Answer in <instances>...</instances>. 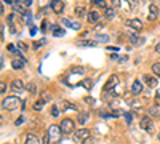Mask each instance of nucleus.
Masks as SVG:
<instances>
[{"mask_svg":"<svg viewBox=\"0 0 160 144\" xmlns=\"http://www.w3.org/2000/svg\"><path fill=\"white\" fill-rule=\"evenodd\" d=\"M51 115H53V117H58V115H59V109H58V106H53V107H51Z\"/></svg>","mask_w":160,"mask_h":144,"instance_id":"36","label":"nucleus"},{"mask_svg":"<svg viewBox=\"0 0 160 144\" xmlns=\"http://www.w3.org/2000/svg\"><path fill=\"white\" fill-rule=\"evenodd\" d=\"M21 123H23V117H19V119L14 122V125H21Z\"/></svg>","mask_w":160,"mask_h":144,"instance_id":"44","label":"nucleus"},{"mask_svg":"<svg viewBox=\"0 0 160 144\" xmlns=\"http://www.w3.org/2000/svg\"><path fill=\"white\" fill-rule=\"evenodd\" d=\"M85 101H87V103H93V104L96 103V101H94L93 98H85Z\"/></svg>","mask_w":160,"mask_h":144,"instance_id":"45","label":"nucleus"},{"mask_svg":"<svg viewBox=\"0 0 160 144\" xmlns=\"http://www.w3.org/2000/svg\"><path fill=\"white\" fill-rule=\"evenodd\" d=\"M154 50H155V53H160V43H157V45H155V48H154Z\"/></svg>","mask_w":160,"mask_h":144,"instance_id":"47","label":"nucleus"},{"mask_svg":"<svg viewBox=\"0 0 160 144\" xmlns=\"http://www.w3.org/2000/svg\"><path fill=\"white\" fill-rule=\"evenodd\" d=\"M59 128L63 131V134H70V133H75V123H74V120L70 119H63L61 120V123H59Z\"/></svg>","mask_w":160,"mask_h":144,"instance_id":"2","label":"nucleus"},{"mask_svg":"<svg viewBox=\"0 0 160 144\" xmlns=\"http://www.w3.org/2000/svg\"><path fill=\"white\" fill-rule=\"evenodd\" d=\"M63 104H64V106H63V107H64V110H69V109H70V110H75V109H77V107L74 106V104H70V106H69V103H67V101H64Z\"/></svg>","mask_w":160,"mask_h":144,"instance_id":"31","label":"nucleus"},{"mask_svg":"<svg viewBox=\"0 0 160 144\" xmlns=\"http://www.w3.org/2000/svg\"><path fill=\"white\" fill-rule=\"evenodd\" d=\"M24 144H40V141H38V138L35 136V134L27 133L24 138Z\"/></svg>","mask_w":160,"mask_h":144,"instance_id":"15","label":"nucleus"},{"mask_svg":"<svg viewBox=\"0 0 160 144\" xmlns=\"http://www.w3.org/2000/svg\"><path fill=\"white\" fill-rule=\"evenodd\" d=\"M46 29H48V21L43 19V21H42V26H40V31H42V32H46Z\"/></svg>","mask_w":160,"mask_h":144,"instance_id":"33","label":"nucleus"},{"mask_svg":"<svg viewBox=\"0 0 160 144\" xmlns=\"http://www.w3.org/2000/svg\"><path fill=\"white\" fill-rule=\"evenodd\" d=\"M11 67H13L14 71H19V69H23V67H24V59L14 58L13 61H11Z\"/></svg>","mask_w":160,"mask_h":144,"instance_id":"19","label":"nucleus"},{"mask_svg":"<svg viewBox=\"0 0 160 144\" xmlns=\"http://www.w3.org/2000/svg\"><path fill=\"white\" fill-rule=\"evenodd\" d=\"M107 50H111V51H118L117 47H107Z\"/></svg>","mask_w":160,"mask_h":144,"instance_id":"46","label":"nucleus"},{"mask_svg":"<svg viewBox=\"0 0 160 144\" xmlns=\"http://www.w3.org/2000/svg\"><path fill=\"white\" fill-rule=\"evenodd\" d=\"M64 34H66V31H64V29H61V27H58L55 32H53V35H55V37H63Z\"/></svg>","mask_w":160,"mask_h":144,"instance_id":"28","label":"nucleus"},{"mask_svg":"<svg viewBox=\"0 0 160 144\" xmlns=\"http://www.w3.org/2000/svg\"><path fill=\"white\" fill-rule=\"evenodd\" d=\"M139 127L143 128V130H146L147 133H154V123L152 120H150V117H143V119L139 120Z\"/></svg>","mask_w":160,"mask_h":144,"instance_id":"4","label":"nucleus"},{"mask_svg":"<svg viewBox=\"0 0 160 144\" xmlns=\"http://www.w3.org/2000/svg\"><path fill=\"white\" fill-rule=\"evenodd\" d=\"M23 3L26 5V8H27V7H31V5H32V2H31V0H24V2H23Z\"/></svg>","mask_w":160,"mask_h":144,"instance_id":"43","label":"nucleus"},{"mask_svg":"<svg viewBox=\"0 0 160 144\" xmlns=\"http://www.w3.org/2000/svg\"><path fill=\"white\" fill-rule=\"evenodd\" d=\"M141 91H143V83L139 80H135L131 85V93L133 95H141Z\"/></svg>","mask_w":160,"mask_h":144,"instance_id":"14","label":"nucleus"},{"mask_svg":"<svg viewBox=\"0 0 160 144\" xmlns=\"http://www.w3.org/2000/svg\"><path fill=\"white\" fill-rule=\"evenodd\" d=\"M91 3H93L94 7H99V8H109L106 0H91Z\"/></svg>","mask_w":160,"mask_h":144,"instance_id":"22","label":"nucleus"},{"mask_svg":"<svg viewBox=\"0 0 160 144\" xmlns=\"http://www.w3.org/2000/svg\"><path fill=\"white\" fill-rule=\"evenodd\" d=\"M123 117H125L126 123H131V120H133V114L131 112H123Z\"/></svg>","mask_w":160,"mask_h":144,"instance_id":"30","label":"nucleus"},{"mask_svg":"<svg viewBox=\"0 0 160 144\" xmlns=\"http://www.w3.org/2000/svg\"><path fill=\"white\" fill-rule=\"evenodd\" d=\"M50 8H51L56 14H61L64 10V2H61V0H53L51 3H50Z\"/></svg>","mask_w":160,"mask_h":144,"instance_id":"6","label":"nucleus"},{"mask_svg":"<svg viewBox=\"0 0 160 144\" xmlns=\"http://www.w3.org/2000/svg\"><path fill=\"white\" fill-rule=\"evenodd\" d=\"M117 83H118V75H111L104 85V90H114V86L117 85Z\"/></svg>","mask_w":160,"mask_h":144,"instance_id":"9","label":"nucleus"},{"mask_svg":"<svg viewBox=\"0 0 160 144\" xmlns=\"http://www.w3.org/2000/svg\"><path fill=\"white\" fill-rule=\"evenodd\" d=\"M26 90H27L29 93H32V95H35V93H37V91H35V90H37V86H35V83H32V82L26 85Z\"/></svg>","mask_w":160,"mask_h":144,"instance_id":"25","label":"nucleus"},{"mask_svg":"<svg viewBox=\"0 0 160 144\" xmlns=\"http://www.w3.org/2000/svg\"><path fill=\"white\" fill-rule=\"evenodd\" d=\"M63 24H64V26H69V27H70V26H72V21H69V19H63Z\"/></svg>","mask_w":160,"mask_h":144,"instance_id":"41","label":"nucleus"},{"mask_svg":"<svg viewBox=\"0 0 160 144\" xmlns=\"http://www.w3.org/2000/svg\"><path fill=\"white\" fill-rule=\"evenodd\" d=\"M74 13H75L79 18L88 16V11H87V8H85L83 5H77V7H75V10H74Z\"/></svg>","mask_w":160,"mask_h":144,"instance_id":"17","label":"nucleus"},{"mask_svg":"<svg viewBox=\"0 0 160 144\" xmlns=\"http://www.w3.org/2000/svg\"><path fill=\"white\" fill-rule=\"evenodd\" d=\"M11 91H14V93L24 91V83H23L21 79H14L13 82H11Z\"/></svg>","mask_w":160,"mask_h":144,"instance_id":"7","label":"nucleus"},{"mask_svg":"<svg viewBox=\"0 0 160 144\" xmlns=\"http://www.w3.org/2000/svg\"><path fill=\"white\" fill-rule=\"evenodd\" d=\"M70 72H72V74H83L85 69H83V67H74Z\"/></svg>","mask_w":160,"mask_h":144,"instance_id":"35","label":"nucleus"},{"mask_svg":"<svg viewBox=\"0 0 160 144\" xmlns=\"http://www.w3.org/2000/svg\"><path fill=\"white\" fill-rule=\"evenodd\" d=\"M48 136H50V139L51 141H59V138H61V134H63V131H61V128L58 127V125H50V128H48Z\"/></svg>","mask_w":160,"mask_h":144,"instance_id":"3","label":"nucleus"},{"mask_svg":"<svg viewBox=\"0 0 160 144\" xmlns=\"http://www.w3.org/2000/svg\"><path fill=\"white\" fill-rule=\"evenodd\" d=\"M144 82L147 83V86H157V79H154L152 75H144Z\"/></svg>","mask_w":160,"mask_h":144,"instance_id":"20","label":"nucleus"},{"mask_svg":"<svg viewBox=\"0 0 160 144\" xmlns=\"http://www.w3.org/2000/svg\"><path fill=\"white\" fill-rule=\"evenodd\" d=\"M75 138L79 141H85L90 138V130H87V128H80V130L75 131Z\"/></svg>","mask_w":160,"mask_h":144,"instance_id":"8","label":"nucleus"},{"mask_svg":"<svg viewBox=\"0 0 160 144\" xmlns=\"http://www.w3.org/2000/svg\"><path fill=\"white\" fill-rule=\"evenodd\" d=\"M19 104H21V101H19V98L18 96H7V98H3V101H2V107L7 110H14L19 107Z\"/></svg>","mask_w":160,"mask_h":144,"instance_id":"1","label":"nucleus"},{"mask_svg":"<svg viewBox=\"0 0 160 144\" xmlns=\"http://www.w3.org/2000/svg\"><path fill=\"white\" fill-rule=\"evenodd\" d=\"M157 138H159V141H160V131H159V134H157Z\"/></svg>","mask_w":160,"mask_h":144,"instance_id":"48","label":"nucleus"},{"mask_svg":"<svg viewBox=\"0 0 160 144\" xmlns=\"http://www.w3.org/2000/svg\"><path fill=\"white\" fill-rule=\"evenodd\" d=\"M87 120H88V114L85 112V114H80V115H79V119H77V122H79L80 125H83L85 122H87Z\"/></svg>","mask_w":160,"mask_h":144,"instance_id":"24","label":"nucleus"},{"mask_svg":"<svg viewBox=\"0 0 160 144\" xmlns=\"http://www.w3.org/2000/svg\"><path fill=\"white\" fill-rule=\"evenodd\" d=\"M72 29L79 31V29H80V23H74V21H72Z\"/></svg>","mask_w":160,"mask_h":144,"instance_id":"40","label":"nucleus"},{"mask_svg":"<svg viewBox=\"0 0 160 144\" xmlns=\"http://www.w3.org/2000/svg\"><path fill=\"white\" fill-rule=\"evenodd\" d=\"M50 98H51V96H50L48 93H42V99H45V101H50Z\"/></svg>","mask_w":160,"mask_h":144,"instance_id":"39","label":"nucleus"},{"mask_svg":"<svg viewBox=\"0 0 160 144\" xmlns=\"http://www.w3.org/2000/svg\"><path fill=\"white\" fill-rule=\"evenodd\" d=\"M125 24L128 26V27L135 29V31H141L143 29V21L138 19V18H133V19H126Z\"/></svg>","mask_w":160,"mask_h":144,"instance_id":"5","label":"nucleus"},{"mask_svg":"<svg viewBox=\"0 0 160 144\" xmlns=\"http://www.w3.org/2000/svg\"><path fill=\"white\" fill-rule=\"evenodd\" d=\"M21 18L26 21V23H31V21H32V16H31V13H29V11H27V13H24Z\"/></svg>","mask_w":160,"mask_h":144,"instance_id":"34","label":"nucleus"},{"mask_svg":"<svg viewBox=\"0 0 160 144\" xmlns=\"http://www.w3.org/2000/svg\"><path fill=\"white\" fill-rule=\"evenodd\" d=\"M34 109H35V110H42V109H43V101H42V99H40V101H35V103H34Z\"/></svg>","mask_w":160,"mask_h":144,"instance_id":"29","label":"nucleus"},{"mask_svg":"<svg viewBox=\"0 0 160 144\" xmlns=\"http://www.w3.org/2000/svg\"><path fill=\"white\" fill-rule=\"evenodd\" d=\"M7 48H8V51H11V53H13V55H19V56H21V55H23V53H21V51H19V50H16V48H14V45H11V43H10V45H8V47H7Z\"/></svg>","mask_w":160,"mask_h":144,"instance_id":"26","label":"nucleus"},{"mask_svg":"<svg viewBox=\"0 0 160 144\" xmlns=\"http://www.w3.org/2000/svg\"><path fill=\"white\" fill-rule=\"evenodd\" d=\"M79 85L85 86L87 90H91V86H93V80H91V79H85V80H82V82H80Z\"/></svg>","mask_w":160,"mask_h":144,"instance_id":"23","label":"nucleus"},{"mask_svg":"<svg viewBox=\"0 0 160 144\" xmlns=\"http://www.w3.org/2000/svg\"><path fill=\"white\" fill-rule=\"evenodd\" d=\"M0 90H2L0 93H7V85H5V82L0 83Z\"/></svg>","mask_w":160,"mask_h":144,"instance_id":"38","label":"nucleus"},{"mask_svg":"<svg viewBox=\"0 0 160 144\" xmlns=\"http://www.w3.org/2000/svg\"><path fill=\"white\" fill-rule=\"evenodd\" d=\"M152 71H154V74H159V75H160V62H154V64H152Z\"/></svg>","mask_w":160,"mask_h":144,"instance_id":"32","label":"nucleus"},{"mask_svg":"<svg viewBox=\"0 0 160 144\" xmlns=\"http://www.w3.org/2000/svg\"><path fill=\"white\" fill-rule=\"evenodd\" d=\"M11 8H13V13H14V14L19 13V14L23 16L24 13H27V8H26V5H24V3H14Z\"/></svg>","mask_w":160,"mask_h":144,"instance_id":"11","label":"nucleus"},{"mask_svg":"<svg viewBox=\"0 0 160 144\" xmlns=\"http://www.w3.org/2000/svg\"><path fill=\"white\" fill-rule=\"evenodd\" d=\"M130 42H131V45H135V47H139V45L144 43V38L139 37V35H136V34H131L130 35Z\"/></svg>","mask_w":160,"mask_h":144,"instance_id":"16","label":"nucleus"},{"mask_svg":"<svg viewBox=\"0 0 160 144\" xmlns=\"http://www.w3.org/2000/svg\"><path fill=\"white\" fill-rule=\"evenodd\" d=\"M147 114L150 117H160V104H152V106L147 109Z\"/></svg>","mask_w":160,"mask_h":144,"instance_id":"13","label":"nucleus"},{"mask_svg":"<svg viewBox=\"0 0 160 144\" xmlns=\"http://www.w3.org/2000/svg\"><path fill=\"white\" fill-rule=\"evenodd\" d=\"M87 19L90 21L91 24H96L98 21L101 19V14L98 13L96 10H93V11H88V16H87Z\"/></svg>","mask_w":160,"mask_h":144,"instance_id":"10","label":"nucleus"},{"mask_svg":"<svg viewBox=\"0 0 160 144\" xmlns=\"http://www.w3.org/2000/svg\"><path fill=\"white\" fill-rule=\"evenodd\" d=\"M35 34H37V27H35V26H32V27H31V35L34 37Z\"/></svg>","mask_w":160,"mask_h":144,"instance_id":"42","label":"nucleus"},{"mask_svg":"<svg viewBox=\"0 0 160 144\" xmlns=\"http://www.w3.org/2000/svg\"><path fill=\"white\" fill-rule=\"evenodd\" d=\"M94 40H99V42H109V35L104 34H96V38Z\"/></svg>","mask_w":160,"mask_h":144,"instance_id":"27","label":"nucleus"},{"mask_svg":"<svg viewBox=\"0 0 160 144\" xmlns=\"http://www.w3.org/2000/svg\"><path fill=\"white\" fill-rule=\"evenodd\" d=\"M149 11H150L149 21H155L157 16H159V8H157V5H155V3H150V5H149Z\"/></svg>","mask_w":160,"mask_h":144,"instance_id":"12","label":"nucleus"},{"mask_svg":"<svg viewBox=\"0 0 160 144\" xmlns=\"http://www.w3.org/2000/svg\"><path fill=\"white\" fill-rule=\"evenodd\" d=\"M77 45L79 47H96V40H91V38H82V40L77 42Z\"/></svg>","mask_w":160,"mask_h":144,"instance_id":"18","label":"nucleus"},{"mask_svg":"<svg viewBox=\"0 0 160 144\" xmlns=\"http://www.w3.org/2000/svg\"><path fill=\"white\" fill-rule=\"evenodd\" d=\"M50 136H48V133H45L43 134V138H42V144H50Z\"/></svg>","mask_w":160,"mask_h":144,"instance_id":"37","label":"nucleus"},{"mask_svg":"<svg viewBox=\"0 0 160 144\" xmlns=\"http://www.w3.org/2000/svg\"><path fill=\"white\" fill-rule=\"evenodd\" d=\"M104 16H106V19H114V16H115V10H114L112 7L106 8V11H104Z\"/></svg>","mask_w":160,"mask_h":144,"instance_id":"21","label":"nucleus"}]
</instances>
